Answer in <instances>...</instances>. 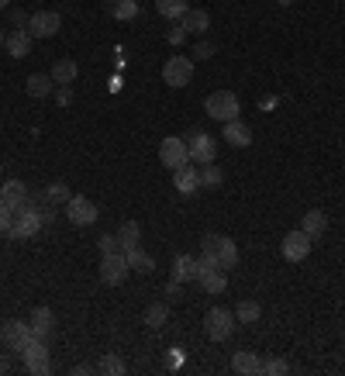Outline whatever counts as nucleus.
<instances>
[{
	"mask_svg": "<svg viewBox=\"0 0 345 376\" xmlns=\"http://www.w3.org/2000/svg\"><path fill=\"white\" fill-rule=\"evenodd\" d=\"M45 228V221H42V210H39V204L28 197V204L14 214V224H11V239H32V235H39Z\"/></svg>",
	"mask_w": 345,
	"mask_h": 376,
	"instance_id": "obj_1",
	"label": "nucleus"
},
{
	"mask_svg": "<svg viewBox=\"0 0 345 376\" xmlns=\"http://www.w3.org/2000/svg\"><path fill=\"white\" fill-rule=\"evenodd\" d=\"M204 111L215 118V121H235L238 118V111H242V104H238V97L231 93V90H215L208 100H204Z\"/></svg>",
	"mask_w": 345,
	"mask_h": 376,
	"instance_id": "obj_2",
	"label": "nucleus"
},
{
	"mask_svg": "<svg viewBox=\"0 0 345 376\" xmlns=\"http://www.w3.org/2000/svg\"><path fill=\"white\" fill-rule=\"evenodd\" d=\"M187 156L194 166H208L217 159V142L208 131H194V135H187Z\"/></svg>",
	"mask_w": 345,
	"mask_h": 376,
	"instance_id": "obj_3",
	"label": "nucleus"
},
{
	"mask_svg": "<svg viewBox=\"0 0 345 376\" xmlns=\"http://www.w3.org/2000/svg\"><path fill=\"white\" fill-rule=\"evenodd\" d=\"M21 359H25V370L35 376H45L52 373V363H48V345H45V338H32L25 349H21Z\"/></svg>",
	"mask_w": 345,
	"mask_h": 376,
	"instance_id": "obj_4",
	"label": "nucleus"
},
{
	"mask_svg": "<svg viewBox=\"0 0 345 376\" xmlns=\"http://www.w3.org/2000/svg\"><path fill=\"white\" fill-rule=\"evenodd\" d=\"M204 328L211 335V342H228L235 332V314L228 307H211L208 318H204Z\"/></svg>",
	"mask_w": 345,
	"mask_h": 376,
	"instance_id": "obj_5",
	"label": "nucleus"
},
{
	"mask_svg": "<svg viewBox=\"0 0 345 376\" xmlns=\"http://www.w3.org/2000/svg\"><path fill=\"white\" fill-rule=\"evenodd\" d=\"M194 80V62L187 59V55H170L166 59V66H163V83H170V86H187Z\"/></svg>",
	"mask_w": 345,
	"mask_h": 376,
	"instance_id": "obj_6",
	"label": "nucleus"
},
{
	"mask_svg": "<svg viewBox=\"0 0 345 376\" xmlns=\"http://www.w3.org/2000/svg\"><path fill=\"white\" fill-rule=\"evenodd\" d=\"M128 259H125V252H114V255H104V262H100V280L107 283V287H121L125 280H128Z\"/></svg>",
	"mask_w": 345,
	"mask_h": 376,
	"instance_id": "obj_7",
	"label": "nucleus"
},
{
	"mask_svg": "<svg viewBox=\"0 0 345 376\" xmlns=\"http://www.w3.org/2000/svg\"><path fill=\"white\" fill-rule=\"evenodd\" d=\"M66 217H69V224H76V228H86V224H93V221H97V204H93L90 197H80V194H73V197L66 201Z\"/></svg>",
	"mask_w": 345,
	"mask_h": 376,
	"instance_id": "obj_8",
	"label": "nucleus"
},
{
	"mask_svg": "<svg viewBox=\"0 0 345 376\" xmlns=\"http://www.w3.org/2000/svg\"><path fill=\"white\" fill-rule=\"evenodd\" d=\"M280 252H283V259H287V262H304V259L311 255V235L301 231V228H297V231H287Z\"/></svg>",
	"mask_w": 345,
	"mask_h": 376,
	"instance_id": "obj_9",
	"label": "nucleus"
},
{
	"mask_svg": "<svg viewBox=\"0 0 345 376\" xmlns=\"http://www.w3.org/2000/svg\"><path fill=\"white\" fill-rule=\"evenodd\" d=\"M32 338H35V332H32V321H7V325L0 328V342H4L7 349H14V352H21Z\"/></svg>",
	"mask_w": 345,
	"mask_h": 376,
	"instance_id": "obj_10",
	"label": "nucleus"
},
{
	"mask_svg": "<svg viewBox=\"0 0 345 376\" xmlns=\"http://www.w3.org/2000/svg\"><path fill=\"white\" fill-rule=\"evenodd\" d=\"M59 28H62V18H59L55 11H35V14L28 18V32H32V39H52Z\"/></svg>",
	"mask_w": 345,
	"mask_h": 376,
	"instance_id": "obj_11",
	"label": "nucleus"
},
{
	"mask_svg": "<svg viewBox=\"0 0 345 376\" xmlns=\"http://www.w3.org/2000/svg\"><path fill=\"white\" fill-rule=\"evenodd\" d=\"M159 163L166 169H180L190 163V156H187V142L183 138H163V145H159Z\"/></svg>",
	"mask_w": 345,
	"mask_h": 376,
	"instance_id": "obj_12",
	"label": "nucleus"
},
{
	"mask_svg": "<svg viewBox=\"0 0 345 376\" xmlns=\"http://www.w3.org/2000/svg\"><path fill=\"white\" fill-rule=\"evenodd\" d=\"M221 138H224L231 149H249V145H252V131H249L245 121H238V118L221 125Z\"/></svg>",
	"mask_w": 345,
	"mask_h": 376,
	"instance_id": "obj_13",
	"label": "nucleus"
},
{
	"mask_svg": "<svg viewBox=\"0 0 345 376\" xmlns=\"http://www.w3.org/2000/svg\"><path fill=\"white\" fill-rule=\"evenodd\" d=\"M0 204H7V208L18 214V210L28 204V187H25L21 180H7V183L0 187Z\"/></svg>",
	"mask_w": 345,
	"mask_h": 376,
	"instance_id": "obj_14",
	"label": "nucleus"
},
{
	"mask_svg": "<svg viewBox=\"0 0 345 376\" xmlns=\"http://www.w3.org/2000/svg\"><path fill=\"white\" fill-rule=\"evenodd\" d=\"M32 32L28 28H18V32H11L7 39H4V48H7V55L11 59H25V55H32Z\"/></svg>",
	"mask_w": 345,
	"mask_h": 376,
	"instance_id": "obj_15",
	"label": "nucleus"
},
{
	"mask_svg": "<svg viewBox=\"0 0 345 376\" xmlns=\"http://www.w3.org/2000/svg\"><path fill=\"white\" fill-rule=\"evenodd\" d=\"M172 183H176V190H180V194H187V197H190V194H197V190H201V169L190 166V163H187V166H180V169H172Z\"/></svg>",
	"mask_w": 345,
	"mask_h": 376,
	"instance_id": "obj_16",
	"label": "nucleus"
},
{
	"mask_svg": "<svg viewBox=\"0 0 345 376\" xmlns=\"http://www.w3.org/2000/svg\"><path fill=\"white\" fill-rule=\"evenodd\" d=\"M231 370L242 376H259L262 373V359H259L256 352H245V349H242V352L231 356Z\"/></svg>",
	"mask_w": 345,
	"mask_h": 376,
	"instance_id": "obj_17",
	"label": "nucleus"
},
{
	"mask_svg": "<svg viewBox=\"0 0 345 376\" xmlns=\"http://www.w3.org/2000/svg\"><path fill=\"white\" fill-rule=\"evenodd\" d=\"M32 332L39 335V338H52L55 332V314H52V307H35V314H32Z\"/></svg>",
	"mask_w": 345,
	"mask_h": 376,
	"instance_id": "obj_18",
	"label": "nucleus"
},
{
	"mask_svg": "<svg viewBox=\"0 0 345 376\" xmlns=\"http://www.w3.org/2000/svg\"><path fill=\"white\" fill-rule=\"evenodd\" d=\"M180 25L187 28V35H204L208 25H211V18H208V11H187L180 18Z\"/></svg>",
	"mask_w": 345,
	"mask_h": 376,
	"instance_id": "obj_19",
	"label": "nucleus"
},
{
	"mask_svg": "<svg viewBox=\"0 0 345 376\" xmlns=\"http://www.w3.org/2000/svg\"><path fill=\"white\" fill-rule=\"evenodd\" d=\"M118 246H121V252L142 246V224H138V221H125V224L118 228Z\"/></svg>",
	"mask_w": 345,
	"mask_h": 376,
	"instance_id": "obj_20",
	"label": "nucleus"
},
{
	"mask_svg": "<svg viewBox=\"0 0 345 376\" xmlns=\"http://www.w3.org/2000/svg\"><path fill=\"white\" fill-rule=\"evenodd\" d=\"M166 321H170V304H149L145 307V328L159 332V328H166Z\"/></svg>",
	"mask_w": 345,
	"mask_h": 376,
	"instance_id": "obj_21",
	"label": "nucleus"
},
{
	"mask_svg": "<svg viewBox=\"0 0 345 376\" xmlns=\"http://www.w3.org/2000/svg\"><path fill=\"white\" fill-rule=\"evenodd\" d=\"M125 259H128V269H138V273H152V269H156V259L142 249V246L128 249L125 252Z\"/></svg>",
	"mask_w": 345,
	"mask_h": 376,
	"instance_id": "obj_22",
	"label": "nucleus"
},
{
	"mask_svg": "<svg viewBox=\"0 0 345 376\" xmlns=\"http://www.w3.org/2000/svg\"><path fill=\"white\" fill-rule=\"evenodd\" d=\"M325 228H328V217H325V210H307V214H304L301 231H307V235H311V242H314L318 235H325Z\"/></svg>",
	"mask_w": 345,
	"mask_h": 376,
	"instance_id": "obj_23",
	"label": "nucleus"
},
{
	"mask_svg": "<svg viewBox=\"0 0 345 376\" xmlns=\"http://www.w3.org/2000/svg\"><path fill=\"white\" fill-rule=\"evenodd\" d=\"M76 73H80V66L73 62V59H59L55 66H52V80L59 86H69L73 80H76Z\"/></svg>",
	"mask_w": 345,
	"mask_h": 376,
	"instance_id": "obj_24",
	"label": "nucleus"
},
{
	"mask_svg": "<svg viewBox=\"0 0 345 376\" xmlns=\"http://www.w3.org/2000/svg\"><path fill=\"white\" fill-rule=\"evenodd\" d=\"M107 11L118 21H135L138 18V0H107Z\"/></svg>",
	"mask_w": 345,
	"mask_h": 376,
	"instance_id": "obj_25",
	"label": "nucleus"
},
{
	"mask_svg": "<svg viewBox=\"0 0 345 376\" xmlns=\"http://www.w3.org/2000/svg\"><path fill=\"white\" fill-rule=\"evenodd\" d=\"M197 280H201V287L211 293V297H217V293L228 290V276H224V269H215V273H201Z\"/></svg>",
	"mask_w": 345,
	"mask_h": 376,
	"instance_id": "obj_26",
	"label": "nucleus"
},
{
	"mask_svg": "<svg viewBox=\"0 0 345 376\" xmlns=\"http://www.w3.org/2000/svg\"><path fill=\"white\" fill-rule=\"evenodd\" d=\"M52 83H55L52 76L32 73V76L25 80V90H28V97H35V100H39V97H48V93H52Z\"/></svg>",
	"mask_w": 345,
	"mask_h": 376,
	"instance_id": "obj_27",
	"label": "nucleus"
},
{
	"mask_svg": "<svg viewBox=\"0 0 345 376\" xmlns=\"http://www.w3.org/2000/svg\"><path fill=\"white\" fill-rule=\"evenodd\" d=\"M172 280H180V283H187V280H197V259H194V255H176Z\"/></svg>",
	"mask_w": 345,
	"mask_h": 376,
	"instance_id": "obj_28",
	"label": "nucleus"
},
{
	"mask_svg": "<svg viewBox=\"0 0 345 376\" xmlns=\"http://www.w3.org/2000/svg\"><path fill=\"white\" fill-rule=\"evenodd\" d=\"M156 11H159L163 18H170V21H180V18L190 11V4H187V0H156Z\"/></svg>",
	"mask_w": 345,
	"mask_h": 376,
	"instance_id": "obj_29",
	"label": "nucleus"
},
{
	"mask_svg": "<svg viewBox=\"0 0 345 376\" xmlns=\"http://www.w3.org/2000/svg\"><path fill=\"white\" fill-rule=\"evenodd\" d=\"M215 252H217V259H221V266H224V269L238 266V246H235L231 239H224V235H221V242H217Z\"/></svg>",
	"mask_w": 345,
	"mask_h": 376,
	"instance_id": "obj_30",
	"label": "nucleus"
},
{
	"mask_svg": "<svg viewBox=\"0 0 345 376\" xmlns=\"http://www.w3.org/2000/svg\"><path fill=\"white\" fill-rule=\"evenodd\" d=\"M201 169V187L204 190H217L221 183H224V173L215 166V163H208V166H197Z\"/></svg>",
	"mask_w": 345,
	"mask_h": 376,
	"instance_id": "obj_31",
	"label": "nucleus"
},
{
	"mask_svg": "<svg viewBox=\"0 0 345 376\" xmlns=\"http://www.w3.org/2000/svg\"><path fill=\"white\" fill-rule=\"evenodd\" d=\"M259 314H262V307H259L256 300H242L238 311H235V321H242V325H256Z\"/></svg>",
	"mask_w": 345,
	"mask_h": 376,
	"instance_id": "obj_32",
	"label": "nucleus"
},
{
	"mask_svg": "<svg viewBox=\"0 0 345 376\" xmlns=\"http://www.w3.org/2000/svg\"><path fill=\"white\" fill-rule=\"evenodd\" d=\"M42 194H45V201H48V204H55V208H59V204H66V201L73 197L66 183H48V187H45Z\"/></svg>",
	"mask_w": 345,
	"mask_h": 376,
	"instance_id": "obj_33",
	"label": "nucleus"
},
{
	"mask_svg": "<svg viewBox=\"0 0 345 376\" xmlns=\"http://www.w3.org/2000/svg\"><path fill=\"white\" fill-rule=\"evenodd\" d=\"M97 370H100V373H107V376H121L128 366H125V359H118V356H100Z\"/></svg>",
	"mask_w": 345,
	"mask_h": 376,
	"instance_id": "obj_34",
	"label": "nucleus"
},
{
	"mask_svg": "<svg viewBox=\"0 0 345 376\" xmlns=\"http://www.w3.org/2000/svg\"><path fill=\"white\" fill-rule=\"evenodd\" d=\"M283 373H290V363H287V359H280V356L262 359V376H283Z\"/></svg>",
	"mask_w": 345,
	"mask_h": 376,
	"instance_id": "obj_35",
	"label": "nucleus"
},
{
	"mask_svg": "<svg viewBox=\"0 0 345 376\" xmlns=\"http://www.w3.org/2000/svg\"><path fill=\"white\" fill-rule=\"evenodd\" d=\"M215 269H224L221 259H217V252H201V259H197V276H201V273H215Z\"/></svg>",
	"mask_w": 345,
	"mask_h": 376,
	"instance_id": "obj_36",
	"label": "nucleus"
},
{
	"mask_svg": "<svg viewBox=\"0 0 345 376\" xmlns=\"http://www.w3.org/2000/svg\"><path fill=\"white\" fill-rule=\"evenodd\" d=\"M97 246H100V252H104V255L121 252V246H118V235H100V242H97Z\"/></svg>",
	"mask_w": 345,
	"mask_h": 376,
	"instance_id": "obj_37",
	"label": "nucleus"
},
{
	"mask_svg": "<svg viewBox=\"0 0 345 376\" xmlns=\"http://www.w3.org/2000/svg\"><path fill=\"white\" fill-rule=\"evenodd\" d=\"M11 224H14V210L7 208V204H0V235H7Z\"/></svg>",
	"mask_w": 345,
	"mask_h": 376,
	"instance_id": "obj_38",
	"label": "nucleus"
},
{
	"mask_svg": "<svg viewBox=\"0 0 345 376\" xmlns=\"http://www.w3.org/2000/svg\"><path fill=\"white\" fill-rule=\"evenodd\" d=\"M55 104H59V107H69V104H73V90H69V86H59V90H55Z\"/></svg>",
	"mask_w": 345,
	"mask_h": 376,
	"instance_id": "obj_39",
	"label": "nucleus"
},
{
	"mask_svg": "<svg viewBox=\"0 0 345 376\" xmlns=\"http://www.w3.org/2000/svg\"><path fill=\"white\" fill-rule=\"evenodd\" d=\"M183 39H187V28H183V25H176V28H170V32H166V42H170V45H180Z\"/></svg>",
	"mask_w": 345,
	"mask_h": 376,
	"instance_id": "obj_40",
	"label": "nucleus"
},
{
	"mask_svg": "<svg viewBox=\"0 0 345 376\" xmlns=\"http://www.w3.org/2000/svg\"><path fill=\"white\" fill-rule=\"evenodd\" d=\"M194 55H197V59H211V55H215V45H211V42H197Z\"/></svg>",
	"mask_w": 345,
	"mask_h": 376,
	"instance_id": "obj_41",
	"label": "nucleus"
},
{
	"mask_svg": "<svg viewBox=\"0 0 345 376\" xmlns=\"http://www.w3.org/2000/svg\"><path fill=\"white\" fill-rule=\"evenodd\" d=\"M217 242H221V235H204V242H201V252H215Z\"/></svg>",
	"mask_w": 345,
	"mask_h": 376,
	"instance_id": "obj_42",
	"label": "nucleus"
},
{
	"mask_svg": "<svg viewBox=\"0 0 345 376\" xmlns=\"http://www.w3.org/2000/svg\"><path fill=\"white\" fill-rule=\"evenodd\" d=\"M4 373H11V363H7V356L0 352V376H4Z\"/></svg>",
	"mask_w": 345,
	"mask_h": 376,
	"instance_id": "obj_43",
	"label": "nucleus"
},
{
	"mask_svg": "<svg viewBox=\"0 0 345 376\" xmlns=\"http://www.w3.org/2000/svg\"><path fill=\"white\" fill-rule=\"evenodd\" d=\"M276 4H283V7H290V4H294V0H276Z\"/></svg>",
	"mask_w": 345,
	"mask_h": 376,
	"instance_id": "obj_44",
	"label": "nucleus"
},
{
	"mask_svg": "<svg viewBox=\"0 0 345 376\" xmlns=\"http://www.w3.org/2000/svg\"><path fill=\"white\" fill-rule=\"evenodd\" d=\"M4 39H7V35H4V28H0V48H4Z\"/></svg>",
	"mask_w": 345,
	"mask_h": 376,
	"instance_id": "obj_45",
	"label": "nucleus"
},
{
	"mask_svg": "<svg viewBox=\"0 0 345 376\" xmlns=\"http://www.w3.org/2000/svg\"><path fill=\"white\" fill-rule=\"evenodd\" d=\"M7 4H11V0H0V11H4V7H7Z\"/></svg>",
	"mask_w": 345,
	"mask_h": 376,
	"instance_id": "obj_46",
	"label": "nucleus"
},
{
	"mask_svg": "<svg viewBox=\"0 0 345 376\" xmlns=\"http://www.w3.org/2000/svg\"><path fill=\"white\" fill-rule=\"evenodd\" d=\"M0 169H4V163H0Z\"/></svg>",
	"mask_w": 345,
	"mask_h": 376,
	"instance_id": "obj_47",
	"label": "nucleus"
}]
</instances>
